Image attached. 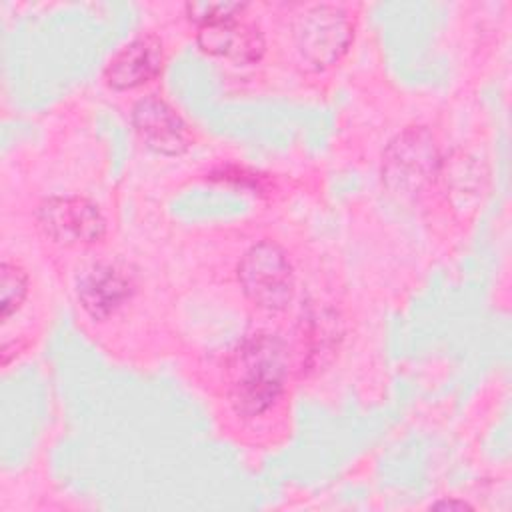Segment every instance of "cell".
Wrapping results in <instances>:
<instances>
[{"mask_svg": "<svg viewBox=\"0 0 512 512\" xmlns=\"http://www.w3.org/2000/svg\"><path fill=\"white\" fill-rule=\"evenodd\" d=\"M286 376V348L272 334L248 338L230 364V404L244 418L266 412L280 396Z\"/></svg>", "mask_w": 512, "mask_h": 512, "instance_id": "6da1fadb", "label": "cell"}, {"mask_svg": "<svg viewBox=\"0 0 512 512\" xmlns=\"http://www.w3.org/2000/svg\"><path fill=\"white\" fill-rule=\"evenodd\" d=\"M440 154L426 128H406L382 156V178L386 186L402 196L422 192L440 172Z\"/></svg>", "mask_w": 512, "mask_h": 512, "instance_id": "7a4b0ae2", "label": "cell"}, {"mask_svg": "<svg viewBox=\"0 0 512 512\" xmlns=\"http://www.w3.org/2000/svg\"><path fill=\"white\" fill-rule=\"evenodd\" d=\"M352 30L346 10L332 4H318L296 16L292 38L302 60L320 70L340 60L352 42Z\"/></svg>", "mask_w": 512, "mask_h": 512, "instance_id": "3957f363", "label": "cell"}, {"mask_svg": "<svg viewBox=\"0 0 512 512\" xmlns=\"http://www.w3.org/2000/svg\"><path fill=\"white\" fill-rule=\"evenodd\" d=\"M238 280L252 304L282 310L294 294V274L284 250L270 242L254 244L238 264Z\"/></svg>", "mask_w": 512, "mask_h": 512, "instance_id": "277c9868", "label": "cell"}, {"mask_svg": "<svg viewBox=\"0 0 512 512\" xmlns=\"http://www.w3.org/2000/svg\"><path fill=\"white\" fill-rule=\"evenodd\" d=\"M42 232L62 246H88L106 232V220L98 206L80 196H52L38 208Z\"/></svg>", "mask_w": 512, "mask_h": 512, "instance_id": "5b68a950", "label": "cell"}, {"mask_svg": "<svg viewBox=\"0 0 512 512\" xmlns=\"http://www.w3.org/2000/svg\"><path fill=\"white\" fill-rule=\"evenodd\" d=\"M132 124L142 142L158 154L176 156L192 144V134L186 122L158 96H146L136 102Z\"/></svg>", "mask_w": 512, "mask_h": 512, "instance_id": "8992f818", "label": "cell"}, {"mask_svg": "<svg viewBox=\"0 0 512 512\" xmlns=\"http://www.w3.org/2000/svg\"><path fill=\"white\" fill-rule=\"evenodd\" d=\"M134 290L128 270L114 262H98L78 278V300L82 308L96 320L112 316L122 308Z\"/></svg>", "mask_w": 512, "mask_h": 512, "instance_id": "52a82bcc", "label": "cell"}, {"mask_svg": "<svg viewBox=\"0 0 512 512\" xmlns=\"http://www.w3.org/2000/svg\"><path fill=\"white\" fill-rule=\"evenodd\" d=\"M162 60V42L154 34H142L110 58L104 70V80L114 90L142 86L158 76Z\"/></svg>", "mask_w": 512, "mask_h": 512, "instance_id": "ba28073f", "label": "cell"}, {"mask_svg": "<svg viewBox=\"0 0 512 512\" xmlns=\"http://www.w3.org/2000/svg\"><path fill=\"white\" fill-rule=\"evenodd\" d=\"M198 44L204 52L236 64L256 62L264 52V38L258 28L238 18L198 26Z\"/></svg>", "mask_w": 512, "mask_h": 512, "instance_id": "9c48e42d", "label": "cell"}, {"mask_svg": "<svg viewBox=\"0 0 512 512\" xmlns=\"http://www.w3.org/2000/svg\"><path fill=\"white\" fill-rule=\"evenodd\" d=\"M438 174L444 176L446 190L450 192L452 202L460 210H466L478 198V192L482 190L484 184L480 164L464 154L450 158V162H446L444 166L440 164Z\"/></svg>", "mask_w": 512, "mask_h": 512, "instance_id": "30bf717a", "label": "cell"}, {"mask_svg": "<svg viewBox=\"0 0 512 512\" xmlns=\"http://www.w3.org/2000/svg\"><path fill=\"white\" fill-rule=\"evenodd\" d=\"M28 292L26 272L12 262H2L0 266V308L2 320L6 322L24 302Z\"/></svg>", "mask_w": 512, "mask_h": 512, "instance_id": "8fae6325", "label": "cell"}, {"mask_svg": "<svg viewBox=\"0 0 512 512\" xmlns=\"http://www.w3.org/2000/svg\"><path fill=\"white\" fill-rule=\"evenodd\" d=\"M244 10L240 2H190L186 4V14L198 26L236 18Z\"/></svg>", "mask_w": 512, "mask_h": 512, "instance_id": "7c38bea8", "label": "cell"}, {"mask_svg": "<svg viewBox=\"0 0 512 512\" xmlns=\"http://www.w3.org/2000/svg\"><path fill=\"white\" fill-rule=\"evenodd\" d=\"M434 508H444V510H464V508H472L468 502L464 500H440L436 504H432Z\"/></svg>", "mask_w": 512, "mask_h": 512, "instance_id": "4fadbf2b", "label": "cell"}, {"mask_svg": "<svg viewBox=\"0 0 512 512\" xmlns=\"http://www.w3.org/2000/svg\"><path fill=\"white\" fill-rule=\"evenodd\" d=\"M322 322H324V320H320V324H312V330H310V332H312L314 336H318V326H320V334L326 330V328L322 326ZM318 344H320V350H322V348L326 346V338H322V336H320V340H316V348H314V354H318Z\"/></svg>", "mask_w": 512, "mask_h": 512, "instance_id": "5bb4252c", "label": "cell"}]
</instances>
